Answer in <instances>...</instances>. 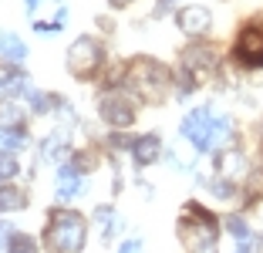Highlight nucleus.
I'll use <instances>...</instances> for the list:
<instances>
[{
	"label": "nucleus",
	"instance_id": "b1692460",
	"mask_svg": "<svg viewBox=\"0 0 263 253\" xmlns=\"http://www.w3.org/2000/svg\"><path fill=\"white\" fill-rule=\"evenodd\" d=\"M122 253H142V240H128V243L122 246Z\"/></svg>",
	"mask_w": 263,
	"mask_h": 253
},
{
	"label": "nucleus",
	"instance_id": "39448f33",
	"mask_svg": "<svg viewBox=\"0 0 263 253\" xmlns=\"http://www.w3.org/2000/svg\"><path fill=\"white\" fill-rule=\"evenodd\" d=\"M98 112H101V118L108 125H115V129H125V125L135 122V101L125 92H108L98 101Z\"/></svg>",
	"mask_w": 263,
	"mask_h": 253
},
{
	"label": "nucleus",
	"instance_id": "412c9836",
	"mask_svg": "<svg viewBox=\"0 0 263 253\" xmlns=\"http://www.w3.org/2000/svg\"><path fill=\"white\" fill-rule=\"evenodd\" d=\"M226 226H230V233L236 240H243V237H250V230H247V223L240 220V216H230V220H226Z\"/></svg>",
	"mask_w": 263,
	"mask_h": 253
},
{
	"label": "nucleus",
	"instance_id": "a878e982",
	"mask_svg": "<svg viewBox=\"0 0 263 253\" xmlns=\"http://www.w3.org/2000/svg\"><path fill=\"white\" fill-rule=\"evenodd\" d=\"M111 4H115V7H125V4H132V0H111Z\"/></svg>",
	"mask_w": 263,
	"mask_h": 253
},
{
	"label": "nucleus",
	"instance_id": "20e7f679",
	"mask_svg": "<svg viewBox=\"0 0 263 253\" xmlns=\"http://www.w3.org/2000/svg\"><path fill=\"white\" fill-rule=\"evenodd\" d=\"M101 44L95 38H78L74 44L68 47V71L74 78H81V81H88V78H95V71L101 68Z\"/></svg>",
	"mask_w": 263,
	"mask_h": 253
},
{
	"label": "nucleus",
	"instance_id": "6ab92c4d",
	"mask_svg": "<svg viewBox=\"0 0 263 253\" xmlns=\"http://www.w3.org/2000/svg\"><path fill=\"white\" fill-rule=\"evenodd\" d=\"M17 172V162H14V155L10 152H0V183H7L10 176Z\"/></svg>",
	"mask_w": 263,
	"mask_h": 253
},
{
	"label": "nucleus",
	"instance_id": "f3484780",
	"mask_svg": "<svg viewBox=\"0 0 263 253\" xmlns=\"http://www.w3.org/2000/svg\"><path fill=\"white\" fill-rule=\"evenodd\" d=\"M64 142H68V135H64V132L47 135L44 138V149H41V152H44V159H61V155H64Z\"/></svg>",
	"mask_w": 263,
	"mask_h": 253
},
{
	"label": "nucleus",
	"instance_id": "f03ea898",
	"mask_svg": "<svg viewBox=\"0 0 263 253\" xmlns=\"http://www.w3.org/2000/svg\"><path fill=\"white\" fill-rule=\"evenodd\" d=\"M216 216L206 213L199 203H189L179 220V240L189 253H216Z\"/></svg>",
	"mask_w": 263,
	"mask_h": 253
},
{
	"label": "nucleus",
	"instance_id": "7ed1b4c3",
	"mask_svg": "<svg viewBox=\"0 0 263 253\" xmlns=\"http://www.w3.org/2000/svg\"><path fill=\"white\" fill-rule=\"evenodd\" d=\"M128 92H135L145 101H162L165 92H169V71L162 68L152 58H139V61L128 64Z\"/></svg>",
	"mask_w": 263,
	"mask_h": 253
},
{
	"label": "nucleus",
	"instance_id": "4468645a",
	"mask_svg": "<svg viewBox=\"0 0 263 253\" xmlns=\"http://www.w3.org/2000/svg\"><path fill=\"white\" fill-rule=\"evenodd\" d=\"M0 54L4 58H10V61H24L27 58V47H24V41L17 38V34H0Z\"/></svg>",
	"mask_w": 263,
	"mask_h": 253
},
{
	"label": "nucleus",
	"instance_id": "5701e85b",
	"mask_svg": "<svg viewBox=\"0 0 263 253\" xmlns=\"http://www.w3.org/2000/svg\"><path fill=\"white\" fill-rule=\"evenodd\" d=\"M10 237H14V233H10V226H7V223H0V253L10 246Z\"/></svg>",
	"mask_w": 263,
	"mask_h": 253
},
{
	"label": "nucleus",
	"instance_id": "aec40b11",
	"mask_svg": "<svg viewBox=\"0 0 263 253\" xmlns=\"http://www.w3.org/2000/svg\"><path fill=\"white\" fill-rule=\"evenodd\" d=\"M0 118H4V125H17V118H21V108H17L14 101H4V105H0Z\"/></svg>",
	"mask_w": 263,
	"mask_h": 253
},
{
	"label": "nucleus",
	"instance_id": "2eb2a0df",
	"mask_svg": "<svg viewBox=\"0 0 263 253\" xmlns=\"http://www.w3.org/2000/svg\"><path fill=\"white\" fill-rule=\"evenodd\" d=\"M230 135H233V125L230 118H216V125H213V135H209V149H226L230 146Z\"/></svg>",
	"mask_w": 263,
	"mask_h": 253
},
{
	"label": "nucleus",
	"instance_id": "1a4fd4ad",
	"mask_svg": "<svg viewBox=\"0 0 263 253\" xmlns=\"http://www.w3.org/2000/svg\"><path fill=\"white\" fill-rule=\"evenodd\" d=\"M216 172H219V179H226V183H243V179H247V159H243L240 149H219Z\"/></svg>",
	"mask_w": 263,
	"mask_h": 253
},
{
	"label": "nucleus",
	"instance_id": "423d86ee",
	"mask_svg": "<svg viewBox=\"0 0 263 253\" xmlns=\"http://www.w3.org/2000/svg\"><path fill=\"white\" fill-rule=\"evenodd\" d=\"M213 108H193L186 118H182V135L193 142L196 149H209V135H213Z\"/></svg>",
	"mask_w": 263,
	"mask_h": 253
},
{
	"label": "nucleus",
	"instance_id": "6e6552de",
	"mask_svg": "<svg viewBox=\"0 0 263 253\" xmlns=\"http://www.w3.org/2000/svg\"><path fill=\"white\" fill-rule=\"evenodd\" d=\"M176 24L186 38H202L209 31V24H213V14L206 7H199V4H189V7H179Z\"/></svg>",
	"mask_w": 263,
	"mask_h": 253
},
{
	"label": "nucleus",
	"instance_id": "9d476101",
	"mask_svg": "<svg viewBox=\"0 0 263 253\" xmlns=\"http://www.w3.org/2000/svg\"><path fill=\"white\" fill-rule=\"evenodd\" d=\"M54 189H58V200H78L85 192V176L74 166H61L54 179Z\"/></svg>",
	"mask_w": 263,
	"mask_h": 253
},
{
	"label": "nucleus",
	"instance_id": "f257e3e1",
	"mask_svg": "<svg viewBox=\"0 0 263 253\" xmlns=\"http://www.w3.org/2000/svg\"><path fill=\"white\" fill-rule=\"evenodd\" d=\"M85 237H88V226L74 209H54L47 216L44 243L51 253H81L85 250Z\"/></svg>",
	"mask_w": 263,
	"mask_h": 253
},
{
	"label": "nucleus",
	"instance_id": "0eeeda50",
	"mask_svg": "<svg viewBox=\"0 0 263 253\" xmlns=\"http://www.w3.org/2000/svg\"><path fill=\"white\" fill-rule=\"evenodd\" d=\"M236 61L247 68H263V27H247L236 38Z\"/></svg>",
	"mask_w": 263,
	"mask_h": 253
},
{
	"label": "nucleus",
	"instance_id": "4be33fe9",
	"mask_svg": "<svg viewBox=\"0 0 263 253\" xmlns=\"http://www.w3.org/2000/svg\"><path fill=\"white\" fill-rule=\"evenodd\" d=\"M260 246H263L260 240H253V237H243L240 243H236V253H256Z\"/></svg>",
	"mask_w": 263,
	"mask_h": 253
},
{
	"label": "nucleus",
	"instance_id": "ddd939ff",
	"mask_svg": "<svg viewBox=\"0 0 263 253\" xmlns=\"http://www.w3.org/2000/svg\"><path fill=\"white\" fill-rule=\"evenodd\" d=\"M24 142H27L24 129H17V125H0V152H17Z\"/></svg>",
	"mask_w": 263,
	"mask_h": 253
},
{
	"label": "nucleus",
	"instance_id": "dca6fc26",
	"mask_svg": "<svg viewBox=\"0 0 263 253\" xmlns=\"http://www.w3.org/2000/svg\"><path fill=\"white\" fill-rule=\"evenodd\" d=\"M95 220L101 223V237H105V240L115 237V230H118V216H115V209H111V206H98V209H95Z\"/></svg>",
	"mask_w": 263,
	"mask_h": 253
},
{
	"label": "nucleus",
	"instance_id": "9b49d317",
	"mask_svg": "<svg viewBox=\"0 0 263 253\" xmlns=\"http://www.w3.org/2000/svg\"><path fill=\"white\" fill-rule=\"evenodd\" d=\"M159 152H162V142H159V135H142L132 142V155H135V162L139 166H152L155 159H159Z\"/></svg>",
	"mask_w": 263,
	"mask_h": 253
},
{
	"label": "nucleus",
	"instance_id": "f8f14e48",
	"mask_svg": "<svg viewBox=\"0 0 263 253\" xmlns=\"http://www.w3.org/2000/svg\"><path fill=\"white\" fill-rule=\"evenodd\" d=\"M27 206V196H24L17 186H4L0 183V209L4 213H17V209Z\"/></svg>",
	"mask_w": 263,
	"mask_h": 253
},
{
	"label": "nucleus",
	"instance_id": "393cba45",
	"mask_svg": "<svg viewBox=\"0 0 263 253\" xmlns=\"http://www.w3.org/2000/svg\"><path fill=\"white\" fill-rule=\"evenodd\" d=\"M10 81H17V75H14V71H7V68H0V88L10 84Z\"/></svg>",
	"mask_w": 263,
	"mask_h": 253
},
{
	"label": "nucleus",
	"instance_id": "a211bd4d",
	"mask_svg": "<svg viewBox=\"0 0 263 253\" xmlns=\"http://www.w3.org/2000/svg\"><path fill=\"white\" fill-rule=\"evenodd\" d=\"M10 253H37V243L27 233H14L10 237Z\"/></svg>",
	"mask_w": 263,
	"mask_h": 253
},
{
	"label": "nucleus",
	"instance_id": "bb28decb",
	"mask_svg": "<svg viewBox=\"0 0 263 253\" xmlns=\"http://www.w3.org/2000/svg\"><path fill=\"white\" fill-rule=\"evenodd\" d=\"M159 4H162V7H165V4H169V0H159Z\"/></svg>",
	"mask_w": 263,
	"mask_h": 253
}]
</instances>
